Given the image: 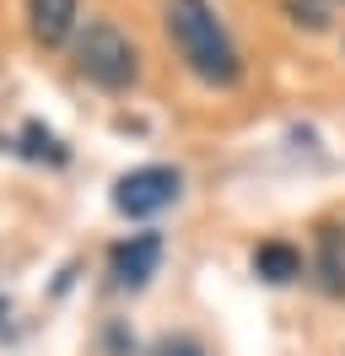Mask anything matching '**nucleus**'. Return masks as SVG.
I'll list each match as a JSON object with an SVG mask.
<instances>
[{
  "instance_id": "nucleus-1",
  "label": "nucleus",
  "mask_w": 345,
  "mask_h": 356,
  "mask_svg": "<svg viewBox=\"0 0 345 356\" xmlns=\"http://www.w3.org/2000/svg\"><path fill=\"white\" fill-rule=\"evenodd\" d=\"M168 38L205 87H232L243 76V54L227 22L211 11V0H168Z\"/></svg>"
},
{
  "instance_id": "nucleus-2",
  "label": "nucleus",
  "mask_w": 345,
  "mask_h": 356,
  "mask_svg": "<svg viewBox=\"0 0 345 356\" xmlns=\"http://www.w3.org/2000/svg\"><path fill=\"white\" fill-rule=\"evenodd\" d=\"M76 70H81L92 87L103 92H125L135 76H141V54H135V44H129L125 27L113 22H86L81 33H76Z\"/></svg>"
},
{
  "instance_id": "nucleus-3",
  "label": "nucleus",
  "mask_w": 345,
  "mask_h": 356,
  "mask_svg": "<svg viewBox=\"0 0 345 356\" xmlns=\"http://www.w3.org/2000/svg\"><path fill=\"white\" fill-rule=\"evenodd\" d=\"M178 200V173L172 168H135L113 184V211L119 216H157Z\"/></svg>"
},
{
  "instance_id": "nucleus-4",
  "label": "nucleus",
  "mask_w": 345,
  "mask_h": 356,
  "mask_svg": "<svg viewBox=\"0 0 345 356\" xmlns=\"http://www.w3.org/2000/svg\"><path fill=\"white\" fill-rule=\"evenodd\" d=\"M157 265H162V238L157 232H135V238H125L108 254V270H113V281L125 291H141L157 275Z\"/></svg>"
},
{
  "instance_id": "nucleus-5",
  "label": "nucleus",
  "mask_w": 345,
  "mask_h": 356,
  "mask_svg": "<svg viewBox=\"0 0 345 356\" xmlns=\"http://www.w3.org/2000/svg\"><path fill=\"white\" fill-rule=\"evenodd\" d=\"M76 17H81V0H27V27L43 49H60L76 33Z\"/></svg>"
},
{
  "instance_id": "nucleus-6",
  "label": "nucleus",
  "mask_w": 345,
  "mask_h": 356,
  "mask_svg": "<svg viewBox=\"0 0 345 356\" xmlns=\"http://www.w3.org/2000/svg\"><path fill=\"white\" fill-rule=\"evenodd\" d=\"M254 270L264 275V281L286 286V281H297V275H302V254L291 243H280V238H275V243H259L254 248Z\"/></svg>"
},
{
  "instance_id": "nucleus-7",
  "label": "nucleus",
  "mask_w": 345,
  "mask_h": 356,
  "mask_svg": "<svg viewBox=\"0 0 345 356\" xmlns=\"http://www.w3.org/2000/svg\"><path fill=\"white\" fill-rule=\"evenodd\" d=\"M286 11H291V22L307 27V33H323V27H329V11H323V0H286Z\"/></svg>"
},
{
  "instance_id": "nucleus-8",
  "label": "nucleus",
  "mask_w": 345,
  "mask_h": 356,
  "mask_svg": "<svg viewBox=\"0 0 345 356\" xmlns=\"http://www.w3.org/2000/svg\"><path fill=\"white\" fill-rule=\"evenodd\" d=\"M162 356H200V346H194V340H168Z\"/></svg>"
}]
</instances>
